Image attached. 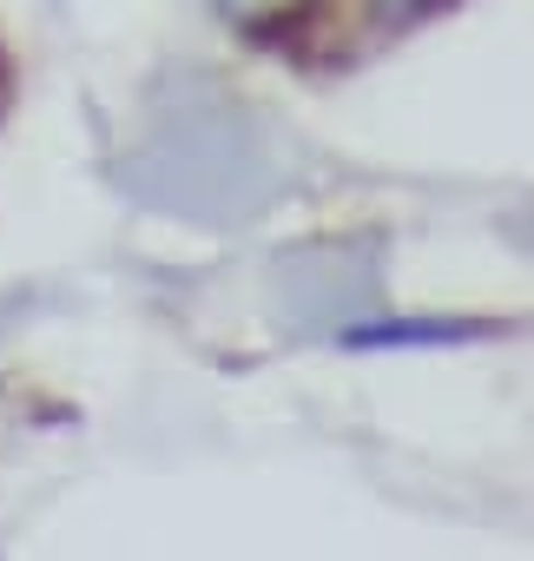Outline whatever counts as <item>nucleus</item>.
<instances>
[{"label": "nucleus", "mask_w": 534, "mask_h": 561, "mask_svg": "<svg viewBox=\"0 0 534 561\" xmlns=\"http://www.w3.org/2000/svg\"><path fill=\"white\" fill-rule=\"evenodd\" d=\"M224 14H271V8H285V0H218Z\"/></svg>", "instance_id": "1"}]
</instances>
